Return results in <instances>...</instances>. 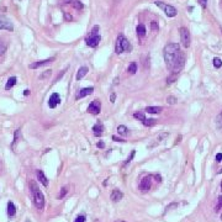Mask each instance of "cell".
Masks as SVG:
<instances>
[{"instance_id":"1","label":"cell","mask_w":222,"mask_h":222,"mask_svg":"<svg viewBox=\"0 0 222 222\" xmlns=\"http://www.w3.org/2000/svg\"><path fill=\"white\" fill-rule=\"evenodd\" d=\"M163 54L165 66L170 70V73L179 74L185 64V56L181 52L180 46L178 43H168L164 47Z\"/></svg>"},{"instance_id":"2","label":"cell","mask_w":222,"mask_h":222,"mask_svg":"<svg viewBox=\"0 0 222 222\" xmlns=\"http://www.w3.org/2000/svg\"><path fill=\"white\" fill-rule=\"evenodd\" d=\"M30 190H31V195H32V201L33 205L36 206L37 210L42 211L45 207V196L42 194V191L40 190L38 185L36 184V181H30Z\"/></svg>"},{"instance_id":"3","label":"cell","mask_w":222,"mask_h":222,"mask_svg":"<svg viewBox=\"0 0 222 222\" xmlns=\"http://www.w3.org/2000/svg\"><path fill=\"white\" fill-rule=\"evenodd\" d=\"M132 49V46L130 43V41L123 36V35H118L117 40H116V45H115V52L117 54L123 53V52H130Z\"/></svg>"},{"instance_id":"4","label":"cell","mask_w":222,"mask_h":222,"mask_svg":"<svg viewBox=\"0 0 222 222\" xmlns=\"http://www.w3.org/2000/svg\"><path fill=\"white\" fill-rule=\"evenodd\" d=\"M99 31H100V27H99L98 25H95V26L93 27L90 35L85 38V42H87V45H88L89 47H93V48H94V47H96V46L100 43L101 36H100Z\"/></svg>"},{"instance_id":"5","label":"cell","mask_w":222,"mask_h":222,"mask_svg":"<svg viewBox=\"0 0 222 222\" xmlns=\"http://www.w3.org/2000/svg\"><path fill=\"white\" fill-rule=\"evenodd\" d=\"M156 5H157L158 7H160V9L165 12V15H167L168 17H174V16H177V14H178V11H177V9H175L174 6L168 5V4L163 2V1H156Z\"/></svg>"},{"instance_id":"6","label":"cell","mask_w":222,"mask_h":222,"mask_svg":"<svg viewBox=\"0 0 222 222\" xmlns=\"http://www.w3.org/2000/svg\"><path fill=\"white\" fill-rule=\"evenodd\" d=\"M180 42H181V46L188 48L190 46V41H191V37H190V32L186 27H180Z\"/></svg>"},{"instance_id":"7","label":"cell","mask_w":222,"mask_h":222,"mask_svg":"<svg viewBox=\"0 0 222 222\" xmlns=\"http://www.w3.org/2000/svg\"><path fill=\"white\" fill-rule=\"evenodd\" d=\"M100 111H101V103H100V100L95 99V100H93L89 104V106H88V112L89 113L98 115V113H100Z\"/></svg>"},{"instance_id":"8","label":"cell","mask_w":222,"mask_h":222,"mask_svg":"<svg viewBox=\"0 0 222 222\" xmlns=\"http://www.w3.org/2000/svg\"><path fill=\"white\" fill-rule=\"evenodd\" d=\"M0 30H7V31H12L14 26L11 23V21L5 17L4 15H0Z\"/></svg>"},{"instance_id":"9","label":"cell","mask_w":222,"mask_h":222,"mask_svg":"<svg viewBox=\"0 0 222 222\" xmlns=\"http://www.w3.org/2000/svg\"><path fill=\"white\" fill-rule=\"evenodd\" d=\"M151 184H152V178L151 177H144L141 183H139V189L142 193H147L151 189Z\"/></svg>"},{"instance_id":"10","label":"cell","mask_w":222,"mask_h":222,"mask_svg":"<svg viewBox=\"0 0 222 222\" xmlns=\"http://www.w3.org/2000/svg\"><path fill=\"white\" fill-rule=\"evenodd\" d=\"M54 59H56V58H54V57H52V58H48V59H43V61H37V62H33V63H31V64H30V68H31V69H37V68H40V67H43V66H47V64L52 63Z\"/></svg>"},{"instance_id":"11","label":"cell","mask_w":222,"mask_h":222,"mask_svg":"<svg viewBox=\"0 0 222 222\" xmlns=\"http://www.w3.org/2000/svg\"><path fill=\"white\" fill-rule=\"evenodd\" d=\"M61 103V96L58 93H53L51 96H49V100H48V106L51 109H54L58 104Z\"/></svg>"},{"instance_id":"12","label":"cell","mask_w":222,"mask_h":222,"mask_svg":"<svg viewBox=\"0 0 222 222\" xmlns=\"http://www.w3.org/2000/svg\"><path fill=\"white\" fill-rule=\"evenodd\" d=\"M93 92H94V88H93V87H89V88H83L82 90H79V92H78V94L75 95V99H77V100L83 99V98H85V96H88V95L93 94Z\"/></svg>"},{"instance_id":"13","label":"cell","mask_w":222,"mask_h":222,"mask_svg":"<svg viewBox=\"0 0 222 222\" xmlns=\"http://www.w3.org/2000/svg\"><path fill=\"white\" fill-rule=\"evenodd\" d=\"M122 198H123V194H122L121 190H118V189H113L112 190V193H111L110 195V199L112 203H118V201L122 200Z\"/></svg>"},{"instance_id":"14","label":"cell","mask_w":222,"mask_h":222,"mask_svg":"<svg viewBox=\"0 0 222 222\" xmlns=\"http://www.w3.org/2000/svg\"><path fill=\"white\" fill-rule=\"evenodd\" d=\"M36 175H37V179L40 180V183H41L45 188H47V186H48V179H47V177L45 175L43 170H41V169L36 170Z\"/></svg>"},{"instance_id":"15","label":"cell","mask_w":222,"mask_h":222,"mask_svg":"<svg viewBox=\"0 0 222 222\" xmlns=\"http://www.w3.org/2000/svg\"><path fill=\"white\" fill-rule=\"evenodd\" d=\"M104 125H103V122H98V123H95L94 125V127H93V131H94V134L98 137V136H101L103 134V132H104Z\"/></svg>"},{"instance_id":"16","label":"cell","mask_w":222,"mask_h":222,"mask_svg":"<svg viewBox=\"0 0 222 222\" xmlns=\"http://www.w3.org/2000/svg\"><path fill=\"white\" fill-rule=\"evenodd\" d=\"M88 72H89V68L88 67H80L79 69H78V73H77V80H80V79H83L87 74H88Z\"/></svg>"},{"instance_id":"17","label":"cell","mask_w":222,"mask_h":222,"mask_svg":"<svg viewBox=\"0 0 222 222\" xmlns=\"http://www.w3.org/2000/svg\"><path fill=\"white\" fill-rule=\"evenodd\" d=\"M15 215H16V207H15L12 201H9L7 203V216L9 217H14Z\"/></svg>"},{"instance_id":"18","label":"cell","mask_w":222,"mask_h":222,"mask_svg":"<svg viewBox=\"0 0 222 222\" xmlns=\"http://www.w3.org/2000/svg\"><path fill=\"white\" fill-rule=\"evenodd\" d=\"M144 111L148 113H160L163 111V108L162 106H147Z\"/></svg>"},{"instance_id":"19","label":"cell","mask_w":222,"mask_h":222,"mask_svg":"<svg viewBox=\"0 0 222 222\" xmlns=\"http://www.w3.org/2000/svg\"><path fill=\"white\" fill-rule=\"evenodd\" d=\"M136 32H137V36L138 37H143V36H146V26L144 25H138L137 27H136Z\"/></svg>"},{"instance_id":"20","label":"cell","mask_w":222,"mask_h":222,"mask_svg":"<svg viewBox=\"0 0 222 222\" xmlns=\"http://www.w3.org/2000/svg\"><path fill=\"white\" fill-rule=\"evenodd\" d=\"M20 134H21V130L17 128V130L15 131V133H14V141H12V143H11V148H12V151H15V146H16V143L19 142V137H20Z\"/></svg>"},{"instance_id":"21","label":"cell","mask_w":222,"mask_h":222,"mask_svg":"<svg viewBox=\"0 0 222 222\" xmlns=\"http://www.w3.org/2000/svg\"><path fill=\"white\" fill-rule=\"evenodd\" d=\"M16 77H11V78H9L7 79V82H6V85H5V89L6 90H10L15 84H16Z\"/></svg>"},{"instance_id":"22","label":"cell","mask_w":222,"mask_h":222,"mask_svg":"<svg viewBox=\"0 0 222 222\" xmlns=\"http://www.w3.org/2000/svg\"><path fill=\"white\" fill-rule=\"evenodd\" d=\"M117 132H118V134H121V136H127V134H128V128H127L126 126H123V125H120V126L117 127Z\"/></svg>"},{"instance_id":"23","label":"cell","mask_w":222,"mask_h":222,"mask_svg":"<svg viewBox=\"0 0 222 222\" xmlns=\"http://www.w3.org/2000/svg\"><path fill=\"white\" fill-rule=\"evenodd\" d=\"M136 72H137V63H136V62H132V63L128 66V68H127V73L134 74Z\"/></svg>"},{"instance_id":"24","label":"cell","mask_w":222,"mask_h":222,"mask_svg":"<svg viewBox=\"0 0 222 222\" xmlns=\"http://www.w3.org/2000/svg\"><path fill=\"white\" fill-rule=\"evenodd\" d=\"M142 123L147 127H152L156 125V120L154 118H144V121H142Z\"/></svg>"},{"instance_id":"25","label":"cell","mask_w":222,"mask_h":222,"mask_svg":"<svg viewBox=\"0 0 222 222\" xmlns=\"http://www.w3.org/2000/svg\"><path fill=\"white\" fill-rule=\"evenodd\" d=\"M6 49H7L6 42H4L2 40H0V56H4L5 52H6Z\"/></svg>"},{"instance_id":"26","label":"cell","mask_w":222,"mask_h":222,"mask_svg":"<svg viewBox=\"0 0 222 222\" xmlns=\"http://www.w3.org/2000/svg\"><path fill=\"white\" fill-rule=\"evenodd\" d=\"M216 126H217V128L222 131V111L219 113V116L216 117Z\"/></svg>"},{"instance_id":"27","label":"cell","mask_w":222,"mask_h":222,"mask_svg":"<svg viewBox=\"0 0 222 222\" xmlns=\"http://www.w3.org/2000/svg\"><path fill=\"white\" fill-rule=\"evenodd\" d=\"M212 63H214V67H215V68H217V69L222 67V61H221V58H219V57H215Z\"/></svg>"},{"instance_id":"28","label":"cell","mask_w":222,"mask_h":222,"mask_svg":"<svg viewBox=\"0 0 222 222\" xmlns=\"http://www.w3.org/2000/svg\"><path fill=\"white\" fill-rule=\"evenodd\" d=\"M133 117H134V118H138V120H141V121H144V118H146V116H144V113H143L142 111L134 112V113H133Z\"/></svg>"},{"instance_id":"29","label":"cell","mask_w":222,"mask_h":222,"mask_svg":"<svg viewBox=\"0 0 222 222\" xmlns=\"http://www.w3.org/2000/svg\"><path fill=\"white\" fill-rule=\"evenodd\" d=\"M67 193H68V186H63L62 189H61V193H59V199H63L66 195H67Z\"/></svg>"},{"instance_id":"30","label":"cell","mask_w":222,"mask_h":222,"mask_svg":"<svg viewBox=\"0 0 222 222\" xmlns=\"http://www.w3.org/2000/svg\"><path fill=\"white\" fill-rule=\"evenodd\" d=\"M51 74H52V70H51V69H49V70H45V73L40 75V79H46V78L51 77Z\"/></svg>"},{"instance_id":"31","label":"cell","mask_w":222,"mask_h":222,"mask_svg":"<svg viewBox=\"0 0 222 222\" xmlns=\"http://www.w3.org/2000/svg\"><path fill=\"white\" fill-rule=\"evenodd\" d=\"M72 4H73V6H74L75 9H83V4H82L79 0H75V1H73Z\"/></svg>"},{"instance_id":"32","label":"cell","mask_w":222,"mask_h":222,"mask_svg":"<svg viewBox=\"0 0 222 222\" xmlns=\"http://www.w3.org/2000/svg\"><path fill=\"white\" fill-rule=\"evenodd\" d=\"M177 77H178V74H174V73H172V75H170V77H169V78L167 79V83H168V84L173 83V82H174V80L177 79Z\"/></svg>"},{"instance_id":"33","label":"cell","mask_w":222,"mask_h":222,"mask_svg":"<svg viewBox=\"0 0 222 222\" xmlns=\"http://www.w3.org/2000/svg\"><path fill=\"white\" fill-rule=\"evenodd\" d=\"M85 220H87V217H85L84 215H80V216H78V217L74 220V222H85Z\"/></svg>"},{"instance_id":"34","label":"cell","mask_w":222,"mask_h":222,"mask_svg":"<svg viewBox=\"0 0 222 222\" xmlns=\"http://www.w3.org/2000/svg\"><path fill=\"white\" fill-rule=\"evenodd\" d=\"M221 207H222V195H220V196H219V200H217V206H216V210L219 211Z\"/></svg>"},{"instance_id":"35","label":"cell","mask_w":222,"mask_h":222,"mask_svg":"<svg viewBox=\"0 0 222 222\" xmlns=\"http://www.w3.org/2000/svg\"><path fill=\"white\" fill-rule=\"evenodd\" d=\"M167 101H168L169 104H172V105H173V104H175V103H177V99H175L174 96H168V98H167Z\"/></svg>"},{"instance_id":"36","label":"cell","mask_w":222,"mask_h":222,"mask_svg":"<svg viewBox=\"0 0 222 222\" xmlns=\"http://www.w3.org/2000/svg\"><path fill=\"white\" fill-rule=\"evenodd\" d=\"M133 157H134V151H132V152H131L130 157H128V158H127V160L125 162V165H127V164H128V163H130V162L132 160V158H133Z\"/></svg>"},{"instance_id":"37","label":"cell","mask_w":222,"mask_h":222,"mask_svg":"<svg viewBox=\"0 0 222 222\" xmlns=\"http://www.w3.org/2000/svg\"><path fill=\"white\" fill-rule=\"evenodd\" d=\"M198 2L200 4V6H201L203 9H205L206 5H207V0H198Z\"/></svg>"},{"instance_id":"38","label":"cell","mask_w":222,"mask_h":222,"mask_svg":"<svg viewBox=\"0 0 222 222\" xmlns=\"http://www.w3.org/2000/svg\"><path fill=\"white\" fill-rule=\"evenodd\" d=\"M151 26H152V30H153V31L158 30V25H157V22H156V21H152V22H151Z\"/></svg>"},{"instance_id":"39","label":"cell","mask_w":222,"mask_h":222,"mask_svg":"<svg viewBox=\"0 0 222 222\" xmlns=\"http://www.w3.org/2000/svg\"><path fill=\"white\" fill-rule=\"evenodd\" d=\"M221 160H222V153H217V154H216V162L220 163Z\"/></svg>"},{"instance_id":"40","label":"cell","mask_w":222,"mask_h":222,"mask_svg":"<svg viewBox=\"0 0 222 222\" xmlns=\"http://www.w3.org/2000/svg\"><path fill=\"white\" fill-rule=\"evenodd\" d=\"M96 146H98L99 148H104V147H105V143H104L103 141H100V142H98V143H96Z\"/></svg>"},{"instance_id":"41","label":"cell","mask_w":222,"mask_h":222,"mask_svg":"<svg viewBox=\"0 0 222 222\" xmlns=\"http://www.w3.org/2000/svg\"><path fill=\"white\" fill-rule=\"evenodd\" d=\"M112 139L116 141V142H125L123 139H121V138H118V137H116V136H112Z\"/></svg>"},{"instance_id":"42","label":"cell","mask_w":222,"mask_h":222,"mask_svg":"<svg viewBox=\"0 0 222 222\" xmlns=\"http://www.w3.org/2000/svg\"><path fill=\"white\" fill-rule=\"evenodd\" d=\"M115 99H116V94H115V93H112V94H111V96H110V101L111 103H115Z\"/></svg>"},{"instance_id":"43","label":"cell","mask_w":222,"mask_h":222,"mask_svg":"<svg viewBox=\"0 0 222 222\" xmlns=\"http://www.w3.org/2000/svg\"><path fill=\"white\" fill-rule=\"evenodd\" d=\"M28 94H30V90H28V89H26V90L23 92V95H25V96H27Z\"/></svg>"},{"instance_id":"44","label":"cell","mask_w":222,"mask_h":222,"mask_svg":"<svg viewBox=\"0 0 222 222\" xmlns=\"http://www.w3.org/2000/svg\"><path fill=\"white\" fill-rule=\"evenodd\" d=\"M115 222H126V221H123V220H117V221H115Z\"/></svg>"},{"instance_id":"45","label":"cell","mask_w":222,"mask_h":222,"mask_svg":"<svg viewBox=\"0 0 222 222\" xmlns=\"http://www.w3.org/2000/svg\"><path fill=\"white\" fill-rule=\"evenodd\" d=\"M219 174H222V168L220 169V170H219Z\"/></svg>"},{"instance_id":"46","label":"cell","mask_w":222,"mask_h":222,"mask_svg":"<svg viewBox=\"0 0 222 222\" xmlns=\"http://www.w3.org/2000/svg\"><path fill=\"white\" fill-rule=\"evenodd\" d=\"M221 191H222V181H221Z\"/></svg>"},{"instance_id":"47","label":"cell","mask_w":222,"mask_h":222,"mask_svg":"<svg viewBox=\"0 0 222 222\" xmlns=\"http://www.w3.org/2000/svg\"><path fill=\"white\" fill-rule=\"evenodd\" d=\"M26 222H30V220H26Z\"/></svg>"},{"instance_id":"48","label":"cell","mask_w":222,"mask_h":222,"mask_svg":"<svg viewBox=\"0 0 222 222\" xmlns=\"http://www.w3.org/2000/svg\"><path fill=\"white\" fill-rule=\"evenodd\" d=\"M221 221H222V215H221Z\"/></svg>"},{"instance_id":"49","label":"cell","mask_w":222,"mask_h":222,"mask_svg":"<svg viewBox=\"0 0 222 222\" xmlns=\"http://www.w3.org/2000/svg\"><path fill=\"white\" fill-rule=\"evenodd\" d=\"M221 31H222V28H221Z\"/></svg>"}]
</instances>
